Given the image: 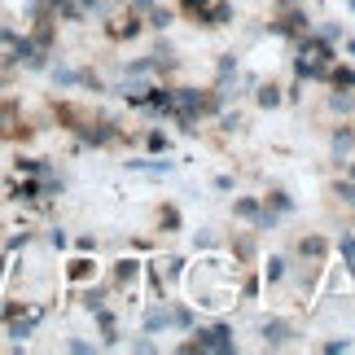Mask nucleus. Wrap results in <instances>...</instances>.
I'll return each instance as SVG.
<instances>
[{
    "label": "nucleus",
    "instance_id": "obj_18",
    "mask_svg": "<svg viewBox=\"0 0 355 355\" xmlns=\"http://www.w3.org/2000/svg\"><path fill=\"white\" fill-rule=\"evenodd\" d=\"M101 298H105V290H88V294H84V307H88V311H97V307H101Z\"/></svg>",
    "mask_w": 355,
    "mask_h": 355
},
{
    "label": "nucleus",
    "instance_id": "obj_29",
    "mask_svg": "<svg viewBox=\"0 0 355 355\" xmlns=\"http://www.w3.org/2000/svg\"><path fill=\"white\" fill-rule=\"evenodd\" d=\"M351 180H355V167H351Z\"/></svg>",
    "mask_w": 355,
    "mask_h": 355
},
{
    "label": "nucleus",
    "instance_id": "obj_21",
    "mask_svg": "<svg viewBox=\"0 0 355 355\" xmlns=\"http://www.w3.org/2000/svg\"><path fill=\"white\" fill-rule=\"evenodd\" d=\"M149 22H154L158 31H162V26H171V13H167V9H154V18H149Z\"/></svg>",
    "mask_w": 355,
    "mask_h": 355
},
{
    "label": "nucleus",
    "instance_id": "obj_19",
    "mask_svg": "<svg viewBox=\"0 0 355 355\" xmlns=\"http://www.w3.org/2000/svg\"><path fill=\"white\" fill-rule=\"evenodd\" d=\"M334 84H338V88H355V71H338Z\"/></svg>",
    "mask_w": 355,
    "mask_h": 355
},
{
    "label": "nucleus",
    "instance_id": "obj_16",
    "mask_svg": "<svg viewBox=\"0 0 355 355\" xmlns=\"http://www.w3.org/2000/svg\"><path fill=\"white\" fill-rule=\"evenodd\" d=\"M285 277V259H268V281H281Z\"/></svg>",
    "mask_w": 355,
    "mask_h": 355
},
{
    "label": "nucleus",
    "instance_id": "obj_5",
    "mask_svg": "<svg viewBox=\"0 0 355 355\" xmlns=\"http://www.w3.org/2000/svg\"><path fill=\"white\" fill-rule=\"evenodd\" d=\"M228 18H233V5H211V9H207V18H202V22H207V26H224Z\"/></svg>",
    "mask_w": 355,
    "mask_h": 355
},
{
    "label": "nucleus",
    "instance_id": "obj_23",
    "mask_svg": "<svg viewBox=\"0 0 355 355\" xmlns=\"http://www.w3.org/2000/svg\"><path fill=\"white\" fill-rule=\"evenodd\" d=\"M351 105H355V101H351V97H343V92H338V97H334V110H343V114H347Z\"/></svg>",
    "mask_w": 355,
    "mask_h": 355
},
{
    "label": "nucleus",
    "instance_id": "obj_24",
    "mask_svg": "<svg viewBox=\"0 0 355 355\" xmlns=\"http://www.w3.org/2000/svg\"><path fill=\"white\" fill-rule=\"evenodd\" d=\"M26 241H31V233H18V237H9V250H22Z\"/></svg>",
    "mask_w": 355,
    "mask_h": 355
},
{
    "label": "nucleus",
    "instance_id": "obj_12",
    "mask_svg": "<svg viewBox=\"0 0 355 355\" xmlns=\"http://www.w3.org/2000/svg\"><path fill=\"white\" fill-rule=\"evenodd\" d=\"M338 198H343L347 207H355V180H338Z\"/></svg>",
    "mask_w": 355,
    "mask_h": 355
},
{
    "label": "nucleus",
    "instance_id": "obj_28",
    "mask_svg": "<svg viewBox=\"0 0 355 355\" xmlns=\"http://www.w3.org/2000/svg\"><path fill=\"white\" fill-rule=\"evenodd\" d=\"M136 5H141V9H145V5H149V0H136Z\"/></svg>",
    "mask_w": 355,
    "mask_h": 355
},
{
    "label": "nucleus",
    "instance_id": "obj_11",
    "mask_svg": "<svg viewBox=\"0 0 355 355\" xmlns=\"http://www.w3.org/2000/svg\"><path fill=\"white\" fill-rule=\"evenodd\" d=\"M237 215H241V220H254V215H259V202L254 198H241L237 202Z\"/></svg>",
    "mask_w": 355,
    "mask_h": 355
},
{
    "label": "nucleus",
    "instance_id": "obj_8",
    "mask_svg": "<svg viewBox=\"0 0 355 355\" xmlns=\"http://www.w3.org/2000/svg\"><path fill=\"white\" fill-rule=\"evenodd\" d=\"M136 268H141V263H132V259H119V263H114V277H119V281H132Z\"/></svg>",
    "mask_w": 355,
    "mask_h": 355
},
{
    "label": "nucleus",
    "instance_id": "obj_13",
    "mask_svg": "<svg viewBox=\"0 0 355 355\" xmlns=\"http://www.w3.org/2000/svg\"><path fill=\"white\" fill-rule=\"evenodd\" d=\"M351 145H355V136H351V132H338V136H334V154H347Z\"/></svg>",
    "mask_w": 355,
    "mask_h": 355
},
{
    "label": "nucleus",
    "instance_id": "obj_3",
    "mask_svg": "<svg viewBox=\"0 0 355 355\" xmlns=\"http://www.w3.org/2000/svg\"><path fill=\"white\" fill-rule=\"evenodd\" d=\"M128 167H132V171H149V175H167L175 162H167V158H132Z\"/></svg>",
    "mask_w": 355,
    "mask_h": 355
},
{
    "label": "nucleus",
    "instance_id": "obj_1",
    "mask_svg": "<svg viewBox=\"0 0 355 355\" xmlns=\"http://www.w3.org/2000/svg\"><path fill=\"white\" fill-rule=\"evenodd\" d=\"M189 351H215V355H228L233 351V329L228 324H211V329H198V343Z\"/></svg>",
    "mask_w": 355,
    "mask_h": 355
},
{
    "label": "nucleus",
    "instance_id": "obj_22",
    "mask_svg": "<svg viewBox=\"0 0 355 355\" xmlns=\"http://www.w3.org/2000/svg\"><path fill=\"white\" fill-rule=\"evenodd\" d=\"M49 241H53V245H58V250H62V245H66V241H71V237H66V233H62V228H49Z\"/></svg>",
    "mask_w": 355,
    "mask_h": 355
},
{
    "label": "nucleus",
    "instance_id": "obj_20",
    "mask_svg": "<svg viewBox=\"0 0 355 355\" xmlns=\"http://www.w3.org/2000/svg\"><path fill=\"white\" fill-rule=\"evenodd\" d=\"M149 149H154V154H167V136L154 132V136H149Z\"/></svg>",
    "mask_w": 355,
    "mask_h": 355
},
{
    "label": "nucleus",
    "instance_id": "obj_30",
    "mask_svg": "<svg viewBox=\"0 0 355 355\" xmlns=\"http://www.w3.org/2000/svg\"><path fill=\"white\" fill-rule=\"evenodd\" d=\"M351 9H355V0H351Z\"/></svg>",
    "mask_w": 355,
    "mask_h": 355
},
{
    "label": "nucleus",
    "instance_id": "obj_6",
    "mask_svg": "<svg viewBox=\"0 0 355 355\" xmlns=\"http://www.w3.org/2000/svg\"><path fill=\"white\" fill-rule=\"evenodd\" d=\"M167 324H171V311H162V307H158V311H149V316H145V329H149V334L167 329Z\"/></svg>",
    "mask_w": 355,
    "mask_h": 355
},
{
    "label": "nucleus",
    "instance_id": "obj_10",
    "mask_svg": "<svg viewBox=\"0 0 355 355\" xmlns=\"http://www.w3.org/2000/svg\"><path fill=\"white\" fill-rule=\"evenodd\" d=\"M259 105H263V110L281 105V92H277V88H259Z\"/></svg>",
    "mask_w": 355,
    "mask_h": 355
},
{
    "label": "nucleus",
    "instance_id": "obj_4",
    "mask_svg": "<svg viewBox=\"0 0 355 355\" xmlns=\"http://www.w3.org/2000/svg\"><path fill=\"white\" fill-rule=\"evenodd\" d=\"M35 324H40V311H35V316H26V320H13V324H9V338H13V347H22L26 338L35 334Z\"/></svg>",
    "mask_w": 355,
    "mask_h": 355
},
{
    "label": "nucleus",
    "instance_id": "obj_7",
    "mask_svg": "<svg viewBox=\"0 0 355 355\" xmlns=\"http://www.w3.org/2000/svg\"><path fill=\"white\" fill-rule=\"evenodd\" d=\"M18 171H26V175H49V162H40V158H18Z\"/></svg>",
    "mask_w": 355,
    "mask_h": 355
},
{
    "label": "nucleus",
    "instance_id": "obj_25",
    "mask_svg": "<svg viewBox=\"0 0 355 355\" xmlns=\"http://www.w3.org/2000/svg\"><path fill=\"white\" fill-rule=\"evenodd\" d=\"M66 347H71V351H75V355H88V351H92V347H88V343H79V338H71V343H66Z\"/></svg>",
    "mask_w": 355,
    "mask_h": 355
},
{
    "label": "nucleus",
    "instance_id": "obj_14",
    "mask_svg": "<svg viewBox=\"0 0 355 355\" xmlns=\"http://www.w3.org/2000/svg\"><path fill=\"white\" fill-rule=\"evenodd\" d=\"M88 272H92V263H88V259H75V263H71V281H84Z\"/></svg>",
    "mask_w": 355,
    "mask_h": 355
},
{
    "label": "nucleus",
    "instance_id": "obj_17",
    "mask_svg": "<svg viewBox=\"0 0 355 355\" xmlns=\"http://www.w3.org/2000/svg\"><path fill=\"white\" fill-rule=\"evenodd\" d=\"M53 79H58V84H66V88L79 84V75H75V71H66V66H58V71H53Z\"/></svg>",
    "mask_w": 355,
    "mask_h": 355
},
{
    "label": "nucleus",
    "instance_id": "obj_26",
    "mask_svg": "<svg viewBox=\"0 0 355 355\" xmlns=\"http://www.w3.org/2000/svg\"><path fill=\"white\" fill-rule=\"evenodd\" d=\"M343 254H347V259H355V237H343Z\"/></svg>",
    "mask_w": 355,
    "mask_h": 355
},
{
    "label": "nucleus",
    "instance_id": "obj_15",
    "mask_svg": "<svg viewBox=\"0 0 355 355\" xmlns=\"http://www.w3.org/2000/svg\"><path fill=\"white\" fill-rule=\"evenodd\" d=\"M290 207H294V202H290V193H272V211H277V215H285Z\"/></svg>",
    "mask_w": 355,
    "mask_h": 355
},
{
    "label": "nucleus",
    "instance_id": "obj_2",
    "mask_svg": "<svg viewBox=\"0 0 355 355\" xmlns=\"http://www.w3.org/2000/svg\"><path fill=\"white\" fill-rule=\"evenodd\" d=\"M290 338H294V329H290L285 320H268V324H263V343H268V347H285Z\"/></svg>",
    "mask_w": 355,
    "mask_h": 355
},
{
    "label": "nucleus",
    "instance_id": "obj_27",
    "mask_svg": "<svg viewBox=\"0 0 355 355\" xmlns=\"http://www.w3.org/2000/svg\"><path fill=\"white\" fill-rule=\"evenodd\" d=\"M184 5H189V9H202V5H207V0H184Z\"/></svg>",
    "mask_w": 355,
    "mask_h": 355
},
{
    "label": "nucleus",
    "instance_id": "obj_9",
    "mask_svg": "<svg viewBox=\"0 0 355 355\" xmlns=\"http://www.w3.org/2000/svg\"><path fill=\"white\" fill-rule=\"evenodd\" d=\"M298 250H303L307 259H320V254H324V241H320V237H307L303 245H298Z\"/></svg>",
    "mask_w": 355,
    "mask_h": 355
}]
</instances>
